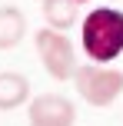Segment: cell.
Returning <instances> with one entry per match:
<instances>
[{
	"label": "cell",
	"instance_id": "cell-5",
	"mask_svg": "<svg viewBox=\"0 0 123 126\" xmlns=\"http://www.w3.org/2000/svg\"><path fill=\"white\" fill-rule=\"evenodd\" d=\"M27 33V17L20 7H0V50H13Z\"/></svg>",
	"mask_w": 123,
	"mask_h": 126
},
{
	"label": "cell",
	"instance_id": "cell-2",
	"mask_svg": "<svg viewBox=\"0 0 123 126\" xmlns=\"http://www.w3.org/2000/svg\"><path fill=\"white\" fill-rule=\"evenodd\" d=\"M73 86L90 106H110L123 93V73L103 63H90V66H77L73 73Z\"/></svg>",
	"mask_w": 123,
	"mask_h": 126
},
{
	"label": "cell",
	"instance_id": "cell-8",
	"mask_svg": "<svg viewBox=\"0 0 123 126\" xmlns=\"http://www.w3.org/2000/svg\"><path fill=\"white\" fill-rule=\"evenodd\" d=\"M80 3H83V0H80Z\"/></svg>",
	"mask_w": 123,
	"mask_h": 126
},
{
	"label": "cell",
	"instance_id": "cell-3",
	"mask_svg": "<svg viewBox=\"0 0 123 126\" xmlns=\"http://www.w3.org/2000/svg\"><path fill=\"white\" fill-rule=\"evenodd\" d=\"M33 43H37L43 70L53 80H73V73H77V53H73V43H70V37L63 30L43 27V30L33 33Z\"/></svg>",
	"mask_w": 123,
	"mask_h": 126
},
{
	"label": "cell",
	"instance_id": "cell-7",
	"mask_svg": "<svg viewBox=\"0 0 123 126\" xmlns=\"http://www.w3.org/2000/svg\"><path fill=\"white\" fill-rule=\"evenodd\" d=\"M40 10H43L47 27H53V30L67 33L73 23H77V0H43Z\"/></svg>",
	"mask_w": 123,
	"mask_h": 126
},
{
	"label": "cell",
	"instance_id": "cell-1",
	"mask_svg": "<svg viewBox=\"0 0 123 126\" xmlns=\"http://www.w3.org/2000/svg\"><path fill=\"white\" fill-rule=\"evenodd\" d=\"M80 43L93 63H113L123 53V13L113 7H97L80 23Z\"/></svg>",
	"mask_w": 123,
	"mask_h": 126
},
{
	"label": "cell",
	"instance_id": "cell-6",
	"mask_svg": "<svg viewBox=\"0 0 123 126\" xmlns=\"http://www.w3.org/2000/svg\"><path fill=\"white\" fill-rule=\"evenodd\" d=\"M27 96H30V80H27V76L13 73V70L0 73V110H17V106H23Z\"/></svg>",
	"mask_w": 123,
	"mask_h": 126
},
{
	"label": "cell",
	"instance_id": "cell-4",
	"mask_svg": "<svg viewBox=\"0 0 123 126\" xmlns=\"http://www.w3.org/2000/svg\"><path fill=\"white\" fill-rule=\"evenodd\" d=\"M30 113V126H73L77 120V110L67 96L60 93H43L27 106Z\"/></svg>",
	"mask_w": 123,
	"mask_h": 126
}]
</instances>
